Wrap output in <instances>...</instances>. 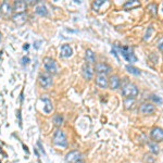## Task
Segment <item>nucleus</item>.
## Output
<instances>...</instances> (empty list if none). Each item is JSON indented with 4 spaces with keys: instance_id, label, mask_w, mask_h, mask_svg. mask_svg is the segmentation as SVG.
I'll list each match as a JSON object with an SVG mask.
<instances>
[{
    "instance_id": "13",
    "label": "nucleus",
    "mask_w": 163,
    "mask_h": 163,
    "mask_svg": "<svg viewBox=\"0 0 163 163\" xmlns=\"http://www.w3.org/2000/svg\"><path fill=\"white\" fill-rule=\"evenodd\" d=\"M96 84L102 89L107 88L109 86V81L107 79V75H97L96 76Z\"/></svg>"
},
{
    "instance_id": "12",
    "label": "nucleus",
    "mask_w": 163,
    "mask_h": 163,
    "mask_svg": "<svg viewBox=\"0 0 163 163\" xmlns=\"http://www.w3.org/2000/svg\"><path fill=\"white\" fill-rule=\"evenodd\" d=\"M13 11V8L11 7V4L9 3L8 1H3L1 4H0V13L4 17H9L11 15Z\"/></svg>"
},
{
    "instance_id": "16",
    "label": "nucleus",
    "mask_w": 163,
    "mask_h": 163,
    "mask_svg": "<svg viewBox=\"0 0 163 163\" xmlns=\"http://www.w3.org/2000/svg\"><path fill=\"white\" fill-rule=\"evenodd\" d=\"M60 54L63 58H70L73 54V49L70 45H63L60 48Z\"/></svg>"
},
{
    "instance_id": "15",
    "label": "nucleus",
    "mask_w": 163,
    "mask_h": 163,
    "mask_svg": "<svg viewBox=\"0 0 163 163\" xmlns=\"http://www.w3.org/2000/svg\"><path fill=\"white\" fill-rule=\"evenodd\" d=\"M108 81H109V87L111 89H118L121 85V79L118 75H112Z\"/></svg>"
},
{
    "instance_id": "34",
    "label": "nucleus",
    "mask_w": 163,
    "mask_h": 163,
    "mask_svg": "<svg viewBox=\"0 0 163 163\" xmlns=\"http://www.w3.org/2000/svg\"><path fill=\"white\" fill-rule=\"evenodd\" d=\"M23 48H24V49H28V48H29V45H28V43H25V45H24V47H23Z\"/></svg>"
},
{
    "instance_id": "31",
    "label": "nucleus",
    "mask_w": 163,
    "mask_h": 163,
    "mask_svg": "<svg viewBox=\"0 0 163 163\" xmlns=\"http://www.w3.org/2000/svg\"><path fill=\"white\" fill-rule=\"evenodd\" d=\"M18 116H19V122H20V126L22 127V120H21V111L19 110L18 111Z\"/></svg>"
},
{
    "instance_id": "18",
    "label": "nucleus",
    "mask_w": 163,
    "mask_h": 163,
    "mask_svg": "<svg viewBox=\"0 0 163 163\" xmlns=\"http://www.w3.org/2000/svg\"><path fill=\"white\" fill-rule=\"evenodd\" d=\"M85 60H86L87 64H94L96 62V56L94 53L93 50L90 49H87L86 52H85Z\"/></svg>"
},
{
    "instance_id": "1",
    "label": "nucleus",
    "mask_w": 163,
    "mask_h": 163,
    "mask_svg": "<svg viewBox=\"0 0 163 163\" xmlns=\"http://www.w3.org/2000/svg\"><path fill=\"white\" fill-rule=\"evenodd\" d=\"M138 94H139L138 87L135 84H133V83L127 82L122 86V95L126 99H135L138 96Z\"/></svg>"
},
{
    "instance_id": "22",
    "label": "nucleus",
    "mask_w": 163,
    "mask_h": 163,
    "mask_svg": "<svg viewBox=\"0 0 163 163\" xmlns=\"http://www.w3.org/2000/svg\"><path fill=\"white\" fill-rule=\"evenodd\" d=\"M126 70H127L130 74L135 75V76H138V75L141 74L140 70L137 69V68H135V66H133V65H126Z\"/></svg>"
},
{
    "instance_id": "20",
    "label": "nucleus",
    "mask_w": 163,
    "mask_h": 163,
    "mask_svg": "<svg viewBox=\"0 0 163 163\" xmlns=\"http://www.w3.org/2000/svg\"><path fill=\"white\" fill-rule=\"evenodd\" d=\"M140 7V2L137 0H132V1H127L126 3H124L123 8L124 9H135Z\"/></svg>"
},
{
    "instance_id": "27",
    "label": "nucleus",
    "mask_w": 163,
    "mask_h": 163,
    "mask_svg": "<svg viewBox=\"0 0 163 163\" xmlns=\"http://www.w3.org/2000/svg\"><path fill=\"white\" fill-rule=\"evenodd\" d=\"M153 32V29H152V27H149L148 29H147V32H146V34H145V37H144V39L145 40H148L149 38L151 37V33H152Z\"/></svg>"
},
{
    "instance_id": "5",
    "label": "nucleus",
    "mask_w": 163,
    "mask_h": 163,
    "mask_svg": "<svg viewBox=\"0 0 163 163\" xmlns=\"http://www.w3.org/2000/svg\"><path fill=\"white\" fill-rule=\"evenodd\" d=\"M38 81H39L40 86L43 87V88H46V89L51 87V85H52V77L49 73H41V74L39 75Z\"/></svg>"
},
{
    "instance_id": "30",
    "label": "nucleus",
    "mask_w": 163,
    "mask_h": 163,
    "mask_svg": "<svg viewBox=\"0 0 163 163\" xmlns=\"http://www.w3.org/2000/svg\"><path fill=\"white\" fill-rule=\"evenodd\" d=\"M29 63V58L28 57H23L22 58V64L23 65H26V64Z\"/></svg>"
},
{
    "instance_id": "2",
    "label": "nucleus",
    "mask_w": 163,
    "mask_h": 163,
    "mask_svg": "<svg viewBox=\"0 0 163 163\" xmlns=\"http://www.w3.org/2000/svg\"><path fill=\"white\" fill-rule=\"evenodd\" d=\"M119 50H120V53L122 54V57L127 62L133 63V62L137 61V57L135 56L134 51H133V49L130 47H128V46H123V47H119Z\"/></svg>"
},
{
    "instance_id": "32",
    "label": "nucleus",
    "mask_w": 163,
    "mask_h": 163,
    "mask_svg": "<svg viewBox=\"0 0 163 163\" xmlns=\"http://www.w3.org/2000/svg\"><path fill=\"white\" fill-rule=\"evenodd\" d=\"M37 145H38V147H39V148H40V151H41V152L43 153V155H45V150H43V146H41L40 141H38V143H37Z\"/></svg>"
},
{
    "instance_id": "21",
    "label": "nucleus",
    "mask_w": 163,
    "mask_h": 163,
    "mask_svg": "<svg viewBox=\"0 0 163 163\" xmlns=\"http://www.w3.org/2000/svg\"><path fill=\"white\" fill-rule=\"evenodd\" d=\"M148 147H149V150H150L151 153H153V155H158V153H159L160 148H159V146L157 145V143L151 141V143L148 144Z\"/></svg>"
},
{
    "instance_id": "17",
    "label": "nucleus",
    "mask_w": 163,
    "mask_h": 163,
    "mask_svg": "<svg viewBox=\"0 0 163 163\" xmlns=\"http://www.w3.org/2000/svg\"><path fill=\"white\" fill-rule=\"evenodd\" d=\"M41 100L43 101V111H45L47 114H49L50 112L52 111V109H53L52 101L49 99V98H47V97H43V98H41Z\"/></svg>"
},
{
    "instance_id": "19",
    "label": "nucleus",
    "mask_w": 163,
    "mask_h": 163,
    "mask_svg": "<svg viewBox=\"0 0 163 163\" xmlns=\"http://www.w3.org/2000/svg\"><path fill=\"white\" fill-rule=\"evenodd\" d=\"M35 12L37 13V14L41 15V17H46V15H48V10L47 8H46V6L43 3H38L37 6L35 7Z\"/></svg>"
},
{
    "instance_id": "7",
    "label": "nucleus",
    "mask_w": 163,
    "mask_h": 163,
    "mask_svg": "<svg viewBox=\"0 0 163 163\" xmlns=\"http://www.w3.org/2000/svg\"><path fill=\"white\" fill-rule=\"evenodd\" d=\"M150 138L153 140V143H161V141H163V128L153 127L150 132Z\"/></svg>"
},
{
    "instance_id": "33",
    "label": "nucleus",
    "mask_w": 163,
    "mask_h": 163,
    "mask_svg": "<svg viewBox=\"0 0 163 163\" xmlns=\"http://www.w3.org/2000/svg\"><path fill=\"white\" fill-rule=\"evenodd\" d=\"M41 43V41H36L35 43H34V47L36 48V49H38V48H39V43Z\"/></svg>"
},
{
    "instance_id": "8",
    "label": "nucleus",
    "mask_w": 163,
    "mask_h": 163,
    "mask_svg": "<svg viewBox=\"0 0 163 163\" xmlns=\"http://www.w3.org/2000/svg\"><path fill=\"white\" fill-rule=\"evenodd\" d=\"M155 111V107L152 103L145 102L139 107V112H140L143 115H149V114H152Z\"/></svg>"
},
{
    "instance_id": "9",
    "label": "nucleus",
    "mask_w": 163,
    "mask_h": 163,
    "mask_svg": "<svg viewBox=\"0 0 163 163\" xmlns=\"http://www.w3.org/2000/svg\"><path fill=\"white\" fill-rule=\"evenodd\" d=\"M95 71L98 75H107L111 72V66L107 63H97L95 66Z\"/></svg>"
},
{
    "instance_id": "6",
    "label": "nucleus",
    "mask_w": 163,
    "mask_h": 163,
    "mask_svg": "<svg viewBox=\"0 0 163 163\" xmlns=\"http://www.w3.org/2000/svg\"><path fill=\"white\" fill-rule=\"evenodd\" d=\"M82 160H83V155L77 150L71 151V152H69L65 155V161L68 163H77L79 161H82Z\"/></svg>"
},
{
    "instance_id": "23",
    "label": "nucleus",
    "mask_w": 163,
    "mask_h": 163,
    "mask_svg": "<svg viewBox=\"0 0 163 163\" xmlns=\"http://www.w3.org/2000/svg\"><path fill=\"white\" fill-rule=\"evenodd\" d=\"M53 124L57 127H60L62 124H63V118H62L60 114H56L53 116Z\"/></svg>"
},
{
    "instance_id": "24",
    "label": "nucleus",
    "mask_w": 163,
    "mask_h": 163,
    "mask_svg": "<svg viewBox=\"0 0 163 163\" xmlns=\"http://www.w3.org/2000/svg\"><path fill=\"white\" fill-rule=\"evenodd\" d=\"M147 10H148V12H150L152 15H155L157 14L158 6L155 3H150V4H148V7H147Z\"/></svg>"
},
{
    "instance_id": "29",
    "label": "nucleus",
    "mask_w": 163,
    "mask_h": 163,
    "mask_svg": "<svg viewBox=\"0 0 163 163\" xmlns=\"http://www.w3.org/2000/svg\"><path fill=\"white\" fill-rule=\"evenodd\" d=\"M158 48H159V49L163 52V37L160 38L159 41H158Z\"/></svg>"
},
{
    "instance_id": "37",
    "label": "nucleus",
    "mask_w": 163,
    "mask_h": 163,
    "mask_svg": "<svg viewBox=\"0 0 163 163\" xmlns=\"http://www.w3.org/2000/svg\"><path fill=\"white\" fill-rule=\"evenodd\" d=\"M0 163H1V162H0Z\"/></svg>"
},
{
    "instance_id": "4",
    "label": "nucleus",
    "mask_w": 163,
    "mask_h": 163,
    "mask_svg": "<svg viewBox=\"0 0 163 163\" xmlns=\"http://www.w3.org/2000/svg\"><path fill=\"white\" fill-rule=\"evenodd\" d=\"M43 65L49 74H57L58 73V65L56 61L52 58H45L43 59Z\"/></svg>"
},
{
    "instance_id": "36",
    "label": "nucleus",
    "mask_w": 163,
    "mask_h": 163,
    "mask_svg": "<svg viewBox=\"0 0 163 163\" xmlns=\"http://www.w3.org/2000/svg\"><path fill=\"white\" fill-rule=\"evenodd\" d=\"M77 163H86V162H84V161H83V160H82V161H79Z\"/></svg>"
},
{
    "instance_id": "14",
    "label": "nucleus",
    "mask_w": 163,
    "mask_h": 163,
    "mask_svg": "<svg viewBox=\"0 0 163 163\" xmlns=\"http://www.w3.org/2000/svg\"><path fill=\"white\" fill-rule=\"evenodd\" d=\"M83 75L86 79H91L94 76V69L90 64H84L83 65Z\"/></svg>"
},
{
    "instance_id": "28",
    "label": "nucleus",
    "mask_w": 163,
    "mask_h": 163,
    "mask_svg": "<svg viewBox=\"0 0 163 163\" xmlns=\"http://www.w3.org/2000/svg\"><path fill=\"white\" fill-rule=\"evenodd\" d=\"M144 161L146 163H155V158L151 157V155H145V159Z\"/></svg>"
},
{
    "instance_id": "25",
    "label": "nucleus",
    "mask_w": 163,
    "mask_h": 163,
    "mask_svg": "<svg viewBox=\"0 0 163 163\" xmlns=\"http://www.w3.org/2000/svg\"><path fill=\"white\" fill-rule=\"evenodd\" d=\"M103 3H104V1H103V0H97V1H94L93 7H94V9H95V10H98V9H99Z\"/></svg>"
},
{
    "instance_id": "10",
    "label": "nucleus",
    "mask_w": 163,
    "mask_h": 163,
    "mask_svg": "<svg viewBox=\"0 0 163 163\" xmlns=\"http://www.w3.org/2000/svg\"><path fill=\"white\" fill-rule=\"evenodd\" d=\"M26 8H27V2L23 1V0H17V1H14L13 10L15 11V13H25Z\"/></svg>"
},
{
    "instance_id": "11",
    "label": "nucleus",
    "mask_w": 163,
    "mask_h": 163,
    "mask_svg": "<svg viewBox=\"0 0 163 163\" xmlns=\"http://www.w3.org/2000/svg\"><path fill=\"white\" fill-rule=\"evenodd\" d=\"M11 19L17 25H23L27 21V14L26 13H15V14L12 15Z\"/></svg>"
},
{
    "instance_id": "26",
    "label": "nucleus",
    "mask_w": 163,
    "mask_h": 163,
    "mask_svg": "<svg viewBox=\"0 0 163 163\" xmlns=\"http://www.w3.org/2000/svg\"><path fill=\"white\" fill-rule=\"evenodd\" d=\"M150 99L152 100L153 102L158 103V104H161V103H162V100H161V98H160L159 96H155V95H151Z\"/></svg>"
},
{
    "instance_id": "35",
    "label": "nucleus",
    "mask_w": 163,
    "mask_h": 163,
    "mask_svg": "<svg viewBox=\"0 0 163 163\" xmlns=\"http://www.w3.org/2000/svg\"><path fill=\"white\" fill-rule=\"evenodd\" d=\"M23 148H24V150H25V151H26V153H28V150H27V147L23 146Z\"/></svg>"
},
{
    "instance_id": "3",
    "label": "nucleus",
    "mask_w": 163,
    "mask_h": 163,
    "mask_svg": "<svg viewBox=\"0 0 163 163\" xmlns=\"http://www.w3.org/2000/svg\"><path fill=\"white\" fill-rule=\"evenodd\" d=\"M53 144L61 148L68 147V139H66L65 133L62 130H58L53 135Z\"/></svg>"
}]
</instances>
